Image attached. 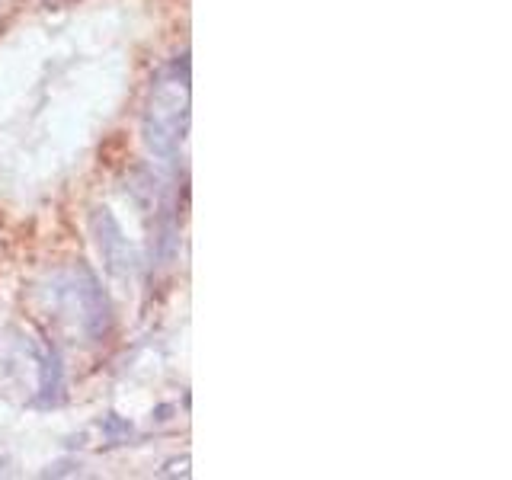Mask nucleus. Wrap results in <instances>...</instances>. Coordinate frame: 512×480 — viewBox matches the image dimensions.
<instances>
[]
</instances>
